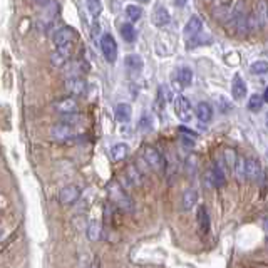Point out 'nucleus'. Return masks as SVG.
<instances>
[{
	"label": "nucleus",
	"mask_w": 268,
	"mask_h": 268,
	"mask_svg": "<svg viewBox=\"0 0 268 268\" xmlns=\"http://www.w3.org/2000/svg\"><path fill=\"white\" fill-rule=\"evenodd\" d=\"M176 80L180 82L181 88H190L191 82H193V70L190 67H181L176 74Z\"/></svg>",
	"instance_id": "nucleus-19"
},
{
	"label": "nucleus",
	"mask_w": 268,
	"mask_h": 268,
	"mask_svg": "<svg viewBox=\"0 0 268 268\" xmlns=\"http://www.w3.org/2000/svg\"><path fill=\"white\" fill-rule=\"evenodd\" d=\"M0 238H2V230H0Z\"/></svg>",
	"instance_id": "nucleus-38"
},
{
	"label": "nucleus",
	"mask_w": 268,
	"mask_h": 268,
	"mask_svg": "<svg viewBox=\"0 0 268 268\" xmlns=\"http://www.w3.org/2000/svg\"><path fill=\"white\" fill-rule=\"evenodd\" d=\"M140 131H144V132H148V131H151V128H152V119L150 118V116H142L141 118V121H140Z\"/></svg>",
	"instance_id": "nucleus-31"
},
{
	"label": "nucleus",
	"mask_w": 268,
	"mask_h": 268,
	"mask_svg": "<svg viewBox=\"0 0 268 268\" xmlns=\"http://www.w3.org/2000/svg\"><path fill=\"white\" fill-rule=\"evenodd\" d=\"M188 2H190V0H174V4H176L178 7H184Z\"/></svg>",
	"instance_id": "nucleus-34"
},
{
	"label": "nucleus",
	"mask_w": 268,
	"mask_h": 268,
	"mask_svg": "<svg viewBox=\"0 0 268 268\" xmlns=\"http://www.w3.org/2000/svg\"><path fill=\"white\" fill-rule=\"evenodd\" d=\"M49 2H50V0H32V4H34V6H37V7H46Z\"/></svg>",
	"instance_id": "nucleus-33"
},
{
	"label": "nucleus",
	"mask_w": 268,
	"mask_h": 268,
	"mask_svg": "<svg viewBox=\"0 0 268 268\" xmlns=\"http://www.w3.org/2000/svg\"><path fill=\"white\" fill-rule=\"evenodd\" d=\"M100 50H102L104 59L108 62H114L118 57V42L114 40L111 34H104L100 39Z\"/></svg>",
	"instance_id": "nucleus-5"
},
{
	"label": "nucleus",
	"mask_w": 268,
	"mask_h": 268,
	"mask_svg": "<svg viewBox=\"0 0 268 268\" xmlns=\"http://www.w3.org/2000/svg\"><path fill=\"white\" fill-rule=\"evenodd\" d=\"M66 88L70 94H74V96H82L86 92V82L80 76H70L66 82Z\"/></svg>",
	"instance_id": "nucleus-12"
},
{
	"label": "nucleus",
	"mask_w": 268,
	"mask_h": 268,
	"mask_svg": "<svg viewBox=\"0 0 268 268\" xmlns=\"http://www.w3.org/2000/svg\"><path fill=\"white\" fill-rule=\"evenodd\" d=\"M138 2H142V4H146V2H150V0H138Z\"/></svg>",
	"instance_id": "nucleus-37"
},
{
	"label": "nucleus",
	"mask_w": 268,
	"mask_h": 268,
	"mask_svg": "<svg viewBox=\"0 0 268 268\" xmlns=\"http://www.w3.org/2000/svg\"><path fill=\"white\" fill-rule=\"evenodd\" d=\"M208 2H213V0H208Z\"/></svg>",
	"instance_id": "nucleus-39"
},
{
	"label": "nucleus",
	"mask_w": 268,
	"mask_h": 268,
	"mask_svg": "<svg viewBox=\"0 0 268 268\" xmlns=\"http://www.w3.org/2000/svg\"><path fill=\"white\" fill-rule=\"evenodd\" d=\"M114 114H116V119L119 122H122V124H126L131 121V116H132V109L129 104L126 102H121V104H118L116 108H114Z\"/></svg>",
	"instance_id": "nucleus-18"
},
{
	"label": "nucleus",
	"mask_w": 268,
	"mask_h": 268,
	"mask_svg": "<svg viewBox=\"0 0 268 268\" xmlns=\"http://www.w3.org/2000/svg\"><path fill=\"white\" fill-rule=\"evenodd\" d=\"M86 7H88L89 16L92 17L94 20H98L100 12H102V4H100V0H86Z\"/></svg>",
	"instance_id": "nucleus-24"
},
{
	"label": "nucleus",
	"mask_w": 268,
	"mask_h": 268,
	"mask_svg": "<svg viewBox=\"0 0 268 268\" xmlns=\"http://www.w3.org/2000/svg\"><path fill=\"white\" fill-rule=\"evenodd\" d=\"M263 100H266V102H268V89L265 90V98H263Z\"/></svg>",
	"instance_id": "nucleus-36"
},
{
	"label": "nucleus",
	"mask_w": 268,
	"mask_h": 268,
	"mask_svg": "<svg viewBox=\"0 0 268 268\" xmlns=\"http://www.w3.org/2000/svg\"><path fill=\"white\" fill-rule=\"evenodd\" d=\"M142 66H144V62H142L141 56H138V54H129V56L124 57V67H126L129 72H132V74L141 72Z\"/></svg>",
	"instance_id": "nucleus-15"
},
{
	"label": "nucleus",
	"mask_w": 268,
	"mask_h": 268,
	"mask_svg": "<svg viewBox=\"0 0 268 268\" xmlns=\"http://www.w3.org/2000/svg\"><path fill=\"white\" fill-rule=\"evenodd\" d=\"M128 152H129V146L126 144V142H118V144H114L111 148V156H112V160L114 161H122V160H126V156H128Z\"/></svg>",
	"instance_id": "nucleus-20"
},
{
	"label": "nucleus",
	"mask_w": 268,
	"mask_h": 268,
	"mask_svg": "<svg viewBox=\"0 0 268 268\" xmlns=\"http://www.w3.org/2000/svg\"><path fill=\"white\" fill-rule=\"evenodd\" d=\"M198 224H200L201 233L206 234L210 232V214H208L206 208H204V206H201L198 210Z\"/></svg>",
	"instance_id": "nucleus-23"
},
{
	"label": "nucleus",
	"mask_w": 268,
	"mask_h": 268,
	"mask_svg": "<svg viewBox=\"0 0 268 268\" xmlns=\"http://www.w3.org/2000/svg\"><path fill=\"white\" fill-rule=\"evenodd\" d=\"M266 119H268V118H266Z\"/></svg>",
	"instance_id": "nucleus-40"
},
{
	"label": "nucleus",
	"mask_w": 268,
	"mask_h": 268,
	"mask_svg": "<svg viewBox=\"0 0 268 268\" xmlns=\"http://www.w3.org/2000/svg\"><path fill=\"white\" fill-rule=\"evenodd\" d=\"M196 203H198V191L194 188H188L183 193V198H181V208L184 212H190V210L194 208Z\"/></svg>",
	"instance_id": "nucleus-16"
},
{
	"label": "nucleus",
	"mask_w": 268,
	"mask_h": 268,
	"mask_svg": "<svg viewBox=\"0 0 268 268\" xmlns=\"http://www.w3.org/2000/svg\"><path fill=\"white\" fill-rule=\"evenodd\" d=\"M201 30H203V20L198 16H193L184 26V37L186 39H191V37L198 36Z\"/></svg>",
	"instance_id": "nucleus-13"
},
{
	"label": "nucleus",
	"mask_w": 268,
	"mask_h": 268,
	"mask_svg": "<svg viewBox=\"0 0 268 268\" xmlns=\"http://www.w3.org/2000/svg\"><path fill=\"white\" fill-rule=\"evenodd\" d=\"M194 114L201 122H210L213 119V108L208 102H198V106L194 109Z\"/></svg>",
	"instance_id": "nucleus-17"
},
{
	"label": "nucleus",
	"mask_w": 268,
	"mask_h": 268,
	"mask_svg": "<svg viewBox=\"0 0 268 268\" xmlns=\"http://www.w3.org/2000/svg\"><path fill=\"white\" fill-rule=\"evenodd\" d=\"M50 132H52V138H54V140L67 141V140H70V138L74 136V128H72V124H70V122L62 121V122L54 124L52 129H50Z\"/></svg>",
	"instance_id": "nucleus-7"
},
{
	"label": "nucleus",
	"mask_w": 268,
	"mask_h": 268,
	"mask_svg": "<svg viewBox=\"0 0 268 268\" xmlns=\"http://www.w3.org/2000/svg\"><path fill=\"white\" fill-rule=\"evenodd\" d=\"M262 176V166L260 162L253 158H246L245 160V178H248L250 181H256L260 180Z\"/></svg>",
	"instance_id": "nucleus-11"
},
{
	"label": "nucleus",
	"mask_w": 268,
	"mask_h": 268,
	"mask_svg": "<svg viewBox=\"0 0 268 268\" xmlns=\"http://www.w3.org/2000/svg\"><path fill=\"white\" fill-rule=\"evenodd\" d=\"M126 173H128V178H129V183H131L132 186H140L142 183V173L140 170H138L136 166L131 164V166H128V170H126Z\"/></svg>",
	"instance_id": "nucleus-25"
},
{
	"label": "nucleus",
	"mask_w": 268,
	"mask_h": 268,
	"mask_svg": "<svg viewBox=\"0 0 268 268\" xmlns=\"http://www.w3.org/2000/svg\"><path fill=\"white\" fill-rule=\"evenodd\" d=\"M263 228H265V232H268V218H265V222H263Z\"/></svg>",
	"instance_id": "nucleus-35"
},
{
	"label": "nucleus",
	"mask_w": 268,
	"mask_h": 268,
	"mask_svg": "<svg viewBox=\"0 0 268 268\" xmlns=\"http://www.w3.org/2000/svg\"><path fill=\"white\" fill-rule=\"evenodd\" d=\"M78 37V34L72 27H62L54 34V44L57 49H67L72 50V44Z\"/></svg>",
	"instance_id": "nucleus-3"
},
{
	"label": "nucleus",
	"mask_w": 268,
	"mask_h": 268,
	"mask_svg": "<svg viewBox=\"0 0 268 268\" xmlns=\"http://www.w3.org/2000/svg\"><path fill=\"white\" fill-rule=\"evenodd\" d=\"M151 22L154 24L156 27H164L171 22V16L170 10L164 6H158L154 7V10L151 14Z\"/></svg>",
	"instance_id": "nucleus-9"
},
{
	"label": "nucleus",
	"mask_w": 268,
	"mask_h": 268,
	"mask_svg": "<svg viewBox=\"0 0 268 268\" xmlns=\"http://www.w3.org/2000/svg\"><path fill=\"white\" fill-rule=\"evenodd\" d=\"M54 109L59 114H64V116H70V114L78 112V100L74 98H64L60 100H57L54 104Z\"/></svg>",
	"instance_id": "nucleus-8"
},
{
	"label": "nucleus",
	"mask_w": 268,
	"mask_h": 268,
	"mask_svg": "<svg viewBox=\"0 0 268 268\" xmlns=\"http://www.w3.org/2000/svg\"><path fill=\"white\" fill-rule=\"evenodd\" d=\"M79 198H80V188L78 184H66L59 191V201L62 204H66V206L74 204Z\"/></svg>",
	"instance_id": "nucleus-6"
},
{
	"label": "nucleus",
	"mask_w": 268,
	"mask_h": 268,
	"mask_svg": "<svg viewBox=\"0 0 268 268\" xmlns=\"http://www.w3.org/2000/svg\"><path fill=\"white\" fill-rule=\"evenodd\" d=\"M213 14H214V18H216V20L226 22V18H228V16H230V6H228V4L220 2L218 6H216V8L213 10Z\"/></svg>",
	"instance_id": "nucleus-26"
},
{
	"label": "nucleus",
	"mask_w": 268,
	"mask_h": 268,
	"mask_svg": "<svg viewBox=\"0 0 268 268\" xmlns=\"http://www.w3.org/2000/svg\"><path fill=\"white\" fill-rule=\"evenodd\" d=\"M224 160H226L228 166L234 168V161H236V154H234V151L233 150H226V151H224Z\"/></svg>",
	"instance_id": "nucleus-32"
},
{
	"label": "nucleus",
	"mask_w": 268,
	"mask_h": 268,
	"mask_svg": "<svg viewBox=\"0 0 268 268\" xmlns=\"http://www.w3.org/2000/svg\"><path fill=\"white\" fill-rule=\"evenodd\" d=\"M248 94V88H246V82L243 80V78L240 74H236L233 78V82H232V96L234 100H242L245 99Z\"/></svg>",
	"instance_id": "nucleus-10"
},
{
	"label": "nucleus",
	"mask_w": 268,
	"mask_h": 268,
	"mask_svg": "<svg viewBox=\"0 0 268 268\" xmlns=\"http://www.w3.org/2000/svg\"><path fill=\"white\" fill-rule=\"evenodd\" d=\"M263 102H265V100H263V98L260 94H253L250 98V100H248V109L253 112L260 111V109L263 108Z\"/></svg>",
	"instance_id": "nucleus-29"
},
{
	"label": "nucleus",
	"mask_w": 268,
	"mask_h": 268,
	"mask_svg": "<svg viewBox=\"0 0 268 268\" xmlns=\"http://www.w3.org/2000/svg\"><path fill=\"white\" fill-rule=\"evenodd\" d=\"M142 158H144V162L151 168L152 171H156V173H162V171H164L166 161H164V158H162V154L156 150V148L146 146L144 151H142Z\"/></svg>",
	"instance_id": "nucleus-1"
},
{
	"label": "nucleus",
	"mask_w": 268,
	"mask_h": 268,
	"mask_svg": "<svg viewBox=\"0 0 268 268\" xmlns=\"http://www.w3.org/2000/svg\"><path fill=\"white\" fill-rule=\"evenodd\" d=\"M174 114L183 122H190L191 118H193V108H191V102L184 96H178L174 99Z\"/></svg>",
	"instance_id": "nucleus-4"
},
{
	"label": "nucleus",
	"mask_w": 268,
	"mask_h": 268,
	"mask_svg": "<svg viewBox=\"0 0 268 268\" xmlns=\"http://www.w3.org/2000/svg\"><path fill=\"white\" fill-rule=\"evenodd\" d=\"M88 240H90V242H98L99 240V236H100V226L98 223H90L88 228Z\"/></svg>",
	"instance_id": "nucleus-30"
},
{
	"label": "nucleus",
	"mask_w": 268,
	"mask_h": 268,
	"mask_svg": "<svg viewBox=\"0 0 268 268\" xmlns=\"http://www.w3.org/2000/svg\"><path fill=\"white\" fill-rule=\"evenodd\" d=\"M210 180H212V184L216 186V188H220V186H223L224 183H226V176H224V173L222 170H220V166H214L212 171H210Z\"/></svg>",
	"instance_id": "nucleus-21"
},
{
	"label": "nucleus",
	"mask_w": 268,
	"mask_h": 268,
	"mask_svg": "<svg viewBox=\"0 0 268 268\" xmlns=\"http://www.w3.org/2000/svg\"><path fill=\"white\" fill-rule=\"evenodd\" d=\"M255 18H256V24H258V28H265L266 24H268V6L265 0H260V2L255 6Z\"/></svg>",
	"instance_id": "nucleus-14"
},
{
	"label": "nucleus",
	"mask_w": 268,
	"mask_h": 268,
	"mask_svg": "<svg viewBox=\"0 0 268 268\" xmlns=\"http://www.w3.org/2000/svg\"><path fill=\"white\" fill-rule=\"evenodd\" d=\"M250 70L252 74H256V76H263L268 72V62L266 60H256L253 62L250 66Z\"/></svg>",
	"instance_id": "nucleus-28"
},
{
	"label": "nucleus",
	"mask_w": 268,
	"mask_h": 268,
	"mask_svg": "<svg viewBox=\"0 0 268 268\" xmlns=\"http://www.w3.org/2000/svg\"><path fill=\"white\" fill-rule=\"evenodd\" d=\"M121 37L128 42V44H132V42L136 40L138 32H136V28H134L132 24H122L121 26Z\"/></svg>",
	"instance_id": "nucleus-22"
},
{
	"label": "nucleus",
	"mask_w": 268,
	"mask_h": 268,
	"mask_svg": "<svg viewBox=\"0 0 268 268\" xmlns=\"http://www.w3.org/2000/svg\"><path fill=\"white\" fill-rule=\"evenodd\" d=\"M126 16L131 22H136V20H140L141 16H142V8L140 6H128L126 7Z\"/></svg>",
	"instance_id": "nucleus-27"
},
{
	"label": "nucleus",
	"mask_w": 268,
	"mask_h": 268,
	"mask_svg": "<svg viewBox=\"0 0 268 268\" xmlns=\"http://www.w3.org/2000/svg\"><path fill=\"white\" fill-rule=\"evenodd\" d=\"M109 196H111V200L118 204L119 208L124 210V212L131 213L132 210H134L132 200L129 198V196L126 194V191H124L119 184L114 183V184L109 186Z\"/></svg>",
	"instance_id": "nucleus-2"
}]
</instances>
